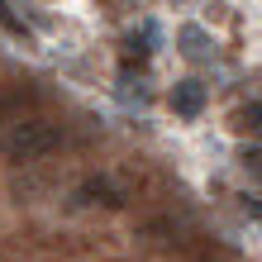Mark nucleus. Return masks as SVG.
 Masks as SVG:
<instances>
[{
    "instance_id": "f257e3e1",
    "label": "nucleus",
    "mask_w": 262,
    "mask_h": 262,
    "mask_svg": "<svg viewBox=\"0 0 262 262\" xmlns=\"http://www.w3.org/2000/svg\"><path fill=\"white\" fill-rule=\"evenodd\" d=\"M62 143V129L48 124V119H14V124L0 134V152L10 162H34V158H48V152Z\"/></svg>"
},
{
    "instance_id": "7ed1b4c3",
    "label": "nucleus",
    "mask_w": 262,
    "mask_h": 262,
    "mask_svg": "<svg viewBox=\"0 0 262 262\" xmlns=\"http://www.w3.org/2000/svg\"><path fill=\"white\" fill-rule=\"evenodd\" d=\"M167 100H172V110H177L181 119H195L200 110H205V86H200V81H177Z\"/></svg>"
},
{
    "instance_id": "39448f33",
    "label": "nucleus",
    "mask_w": 262,
    "mask_h": 262,
    "mask_svg": "<svg viewBox=\"0 0 262 262\" xmlns=\"http://www.w3.org/2000/svg\"><path fill=\"white\" fill-rule=\"evenodd\" d=\"M152 43H158V24H143L138 34H129L124 43V67H143L152 57Z\"/></svg>"
},
{
    "instance_id": "423d86ee",
    "label": "nucleus",
    "mask_w": 262,
    "mask_h": 262,
    "mask_svg": "<svg viewBox=\"0 0 262 262\" xmlns=\"http://www.w3.org/2000/svg\"><path fill=\"white\" fill-rule=\"evenodd\" d=\"M0 24H5V29H10L14 38H29V24H24V19H14V10H10V0H0Z\"/></svg>"
},
{
    "instance_id": "f03ea898",
    "label": "nucleus",
    "mask_w": 262,
    "mask_h": 262,
    "mask_svg": "<svg viewBox=\"0 0 262 262\" xmlns=\"http://www.w3.org/2000/svg\"><path fill=\"white\" fill-rule=\"evenodd\" d=\"M76 200H81V205L119 210V205H124V191H119V181H110V177H86V181H81V191H76Z\"/></svg>"
},
{
    "instance_id": "6e6552de",
    "label": "nucleus",
    "mask_w": 262,
    "mask_h": 262,
    "mask_svg": "<svg viewBox=\"0 0 262 262\" xmlns=\"http://www.w3.org/2000/svg\"><path fill=\"white\" fill-rule=\"evenodd\" d=\"M243 172H248L253 181H262V148H248V152H243Z\"/></svg>"
},
{
    "instance_id": "9d476101",
    "label": "nucleus",
    "mask_w": 262,
    "mask_h": 262,
    "mask_svg": "<svg viewBox=\"0 0 262 262\" xmlns=\"http://www.w3.org/2000/svg\"><path fill=\"white\" fill-rule=\"evenodd\" d=\"M248 214H253V220L262 224V200H248Z\"/></svg>"
},
{
    "instance_id": "0eeeda50",
    "label": "nucleus",
    "mask_w": 262,
    "mask_h": 262,
    "mask_svg": "<svg viewBox=\"0 0 262 262\" xmlns=\"http://www.w3.org/2000/svg\"><path fill=\"white\" fill-rule=\"evenodd\" d=\"M238 124H243V129H253V134H262V100H253V105H243V115H238Z\"/></svg>"
},
{
    "instance_id": "20e7f679",
    "label": "nucleus",
    "mask_w": 262,
    "mask_h": 262,
    "mask_svg": "<svg viewBox=\"0 0 262 262\" xmlns=\"http://www.w3.org/2000/svg\"><path fill=\"white\" fill-rule=\"evenodd\" d=\"M177 43H181V53H186L191 62H210V57H214V38H210L200 24H181Z\"/></svg>"
},
{
    "instance_id": "1a4fd4ad",
    "label": "nucleus",
    "mask_w": 262,
    "mask_h": 262,
    "mask_svg": "<svg viewBox=\"0 0 262 262\" xmlns=\"http://www.w3.org/2000/svg\"><path fill=\"white\" fill-rule=\"evenodd\" d=\"M14 110H19V100H14V96L0 100V129H10V124H14Z\"/></svg>"
}]
</instances>
